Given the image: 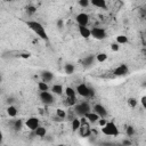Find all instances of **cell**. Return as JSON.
Masks as SVG:
<instances>
[{"label":"cell","instance_id":"cell-1","mask_svg":"<svg viewBox=\"0 0 146 146\" xmlns=\"http://www.w3.org/2000/svg\"><path fill=\"white\" fill-rule=\"evenodd\" d=\"M26 25L30 30H32L39 38H41L44 41H49V36L46 32V29L43 27V25L40 22L36 21H26Z\"/></svg>","mask_w":146,"mask_h":146},{"label":"cell","instance_id":"cell-2","mask_svg":"<svg viewBox=\"0 0 146 146\" xmlns=\"http://www.w3.org/2000/svg\"><path fill=\"white\" fill-rule=\"evenodd\" d=\"M102 132L106 136H117L119 135V129H117L116 124L113 121H110L104 127H102Z\"/></svg>","mask_w":146,"mask_h":146},{"label":"cell","instance_id":"cell-3","mask_svg":"<svg viewBox=\"0 0 146 146\" xmlns=\"http://www.w3.org/2000/svg\"><path fill=\"white\" fill-rule=\"evenodd\" d=\"M78 131H79V135H80L81 137H83V138L90 136V131H91L90 124H89V122L87 121V119L83 117V116H82V119L80 120V128H79Z\"/></svg>","mask_w":146,"mask_h":146},{"label":"cell","instance_id":"cell-4","mask_svg":"<svg viewBox=\"0 0 146 146\" xmlns=\"http://www.w3.org/2000/svg\"><path fill=\"white\" fill-rule=\"evenodd\" d=\"M74 111H75V113L79 114L80 116H84L87 113L91 112V108H90V105H89L87 102H82V103L75 104Z\"/></svg>","mask_w":146,"mask_h":146},{"label":"cell","instance_id":"cell-5","mask_svg":"<svg viewBox=\"0 0 146 146\" xmlns=\"http://www.w3.org/2000/svg\"><path fill=\"white\" fill-rule=\"evenodd\" d=\"M90 35L96 40H104L106 38V31L102 27H92L90 30Z\"/></svg>","mask_w":146,"mask_h":146},{"label":"cell","instance_id":"cell-6","mask_svg":"<svg viewBox=\"0 0 146 146\" xmlns=\"http://www.w3.org/2000/svg\"><path fill=\"white\" fill-rule=\"evenodd\" d=\"M94 113H96L100 119H105L107 116V110L102 104H95L94 105Z\"/></svg>","mask_w":146,"mask_h":146},{"label":"cell","instance_id":"cell-7","mask_svg":"<svg viewBox=\"0 0 146 146\" xmlns=\"http://www.w3.org/2000/svg\"><path fill=\"white\" fill-rule=\"evenodd\" d=\"M75 19H76V23L79 24V26H87V24L89 23V15L86 13H80L76 15Z\"/></svg>","mask_w":146,"mask_h":146},{"label":"cell","instance_id":"cell-8","mask_svg":"<svg viewBox=\"0 0 146 146\" xmlns=\"http://www.w3.org/2000/svg\"><path fill=\"white\" fill-rule=\"evenodd\" d=\"M40 99L46 105H50L54 102V96L49 91H40Z\"/></svg>","mask_w":146,"mask_h":146},{"label":"cell","instance_id":"cell-9","mask_svg":"<svg viewBox=\"0 0 146 146\" xmlns=\"http://www.w3.org/2000/svg\"><path fill=\"white\" fill-rule=\"evenodd\" d=\"M76 94H79L81 97H89V87L86 83H80L76 86L75 89Z\"/></svg>","mask_w":146,"mask_h":146},{"label":"cell","instance_id":"cell-10","mask_svg":"<svg viewBox=\"0 0 146 146\" xmlns=\"http://www.w3.org/2000/svg\"><path fill=\"white\" fill-rule=\"evenodd\" d=\"M25 124H26V127H27L30 130L34 131V130L39 127V120H38L35 116H31V117H29V119L26 120Z\"/></svg>","mask_w":146,"mask_h":146},{"label":"cell","instance_id":"cell-11","mask_svg":"<svg viewBox=\"0 0 146 146\" xmlns=\"http://www.w3.org/2000/svg\"><path fill=\"white\" fill-rule=\"evenodd\" d=\"M128 72H129L128 66H127L125 64H121L120 66H117V67L114 70L113 73H114L115 76H123V75H125Z\"/></svg>","mask_w":146,"mask_h":146},{"label":"cell","instance_id":"cell-12","mask_svg":"<svg viewBox=\"0 0 146 146\" xmlns=\"http://www.w3.org/2000/svg\"><path fill=\"white\" fill-rule=\"evenodd\" d=\"M90 3L97 8H100V9H106L107 8V3L105 0H91Z\"/></svg>","mask_w":146,"mask_h":146},{"label":"cell","instance_id":"cell-13","mask_svg":"<svg viewBox=\"0 0 146 146\" xmlns=\"http://www.w3.org/2000/svg\"><path fill=\"white\" fill-rule=\"evenodd\" d=\"M79 33L82 38L88 39L90 36V29H88L87 26H79Z\"/></svg>","mask_w":146,"mask_h":146},{"label":"cell","instance_id":"cell-14","mask_svg":"<svg viewBox=\"0 0 146 146\" xmlns=\"http://www.w3.org/2000/svg\"><path fill=\"white\" fill-rule=\"evenodd\" d=\"M52 78H54V75H52V73H51V72H49V71H44V72H42V73H41L42 82L48 83V82H50V81L52 80Z\"/></svg>","mask_w":146,"mask_h":146},{"label":"cell","instance_id":"cell-15","mask_svg":"<svg viewBox=\"0 0 146 146\" xmlns=\"http://www.w3.org/2000/svg\"><path fill=\"white\" fill-rule=\"evenodd\" d=\"M83 117H86L88 121H90V122H92V123H94V122H97V121L100 119V117H99L96 113H94V112H89V113H87Z\"/></svg>","mask_w":146,"mask_h":146},{"label":"cell","instance_id":"cell-16","mask_svg":"<svg viewBox=\"0 0 146 146\" xmlns=\"http://www.w3.org/2000/svg\"><path fill=\"white\" fill-rule=\"evenodd\" d=\"M10 124L13 125V128H14L15 131H19V130L23 128V121H22L21 119H16V120L11 121Z\"/></svg>","mask_w":146,"mask_h":146},{"label":"cell","instance_id":"cell-17","mask_svg":"<svg viewBox=\"0 0 146 146\" xmlns=\"http://www.w3.org/2000/svg\"><path fill=\"white\" fill-rule=\"evenodd\" d=\"M94 62H95V56H94V55H89V56H87V57H84V58H83L82 64H83V66L88 67V66L92 65V63H94Z\"/></svg>","mask_w":146,"mask_h":146},{"label":"cell","instance_id":"cell-18","mask_svg":"<svg viewBox=\"0 0 146 146\" xmlns=\"http://www.w3.org/2000/svg\"><path fill=\"white\" fill-rule=\"evenodd\" d=\"M51 91L55 94V95H58V96H60L62 94H63V86L62 84H54L52 87H51Z\"/></svg>","mask_w":146,"mask_h":146},{"label":"cell","instance_id":"cell-19","mask_svg":"<svg viewBox=\"0 0 146 146\" xmlns=\"http://www.w3.org/2000/svg\"><path fill=\"white\" fill-rule=\"evenodd\" d=\"M7 114H8L9 116H11V117H15V116L17 115V108H16L14 105H9V106L7 107Z\"/></svg>","mask_w":146,"mask_h":146},{"label":"cell","instance_id":"cell-20","mask_svg":"<svg viewBox=\"0 0 146 146\" xmlns=\"http://www.w3.org/2000/svg\"><path fill=\"white\" fill-rule=\"evenodd\" d=\"M71 128H72V131H78L79 128H80V119L73 117L72 123H71Z\"/></svg>","mask_w":146,"mask_h":146},{"label":"cell","instance_id":"cell-21","mask_svg":"<svg viewBox=\"0 0 146 146\" xmlns=\"http://www.w3.org/2000/svg\"><path fill=\"white\" fill-rule=\"evenodd\" d=\"M34 133H35L38 137H44L46 133H47V130H46L44 127H40V125H39V127L34 130Z\"/></svg>","mask_w":146,"mask_h":146},{"label":"cell","instance_id":"cell-22","mask_svg":"<svg viewBox=\"0 0 146 146\" xmlns=\"http://www.w3.org/2000/svg\"><path fill=\"white\" fill-rule=\"evenodd\" d=\"M64 70H65V73H66V74H73V73H74V71H75V67H74V65H73V64L67 63V64H65Z\"/></svg>","mask_w":146,"mask_h":146},{"label":"cell","instance_id":"cell-23","mask_svg":"<svg viewBox=\"0 0 146 146\" xmlns=\"http://www.w3.org/2000/svg\"><path fill=\"white\" fill-rule=\"evenodd\" d=\"M65 95H66V97H75L76 91L72 87H66L65 88Z\"/></svg>","mask_w":146,"mask_h":146},{"label":"cell","instance_id":"cell-24","mask_svg":"<svg viewBox=\"0 0 146 146\" xmlns=\"http://www.w3.org/2000/svg\"><path fill=\"white\" fill-rule=\"evenodd\" d=\"M128 42V38L123 34H120L116 36V43L117 44H123V43H127Z\"/></svg>","mask_w":146,"mask_h":146},{"label":"cell","instance_id":"cell-25","mask_svg":"<svg viewBox=\"0 0 146 146\" xmlns=\"http://www.w3.org/2000/svg\"><path fill=\"white\" fill-rule=\"evenodd\" d=\"M95 58L97 59V62L102 63V62H105V60L107 59V55H106L105 52H99V54H97V55H96V57H95Z\"/></svg>","mask_w":146,"mask_h":146},{"label":"cell","instance_id":"cell-26","mask_svg":"<svg viewBox=\"0 0 146 146\" xmlns=\"http://www.w3.org/2000/svg\"><path fill=\"white\" fill-rule=\"evenodd\" d=\"M38 89H39L40 91H48L49 86H48V83L41 81V82H38Z\"/></svg>","mask_w":146,"mask_h":146},{"label":"cell","instance_id":"cell-27","mask_svg":"<svg viewBox=\"0 0 146 146\" xmlns=\"http://www.w3.org/2000/svg\"><path fill=\"white\" fill-rule=\"evenodd\" d=\"M26 13L29 14V15H34L35 13H36V7L35 6H33V5H29V6H26Z\"/></svg>","mask_w":146,"mask_h":146},{"label":"cell","instance_id":"cell-28","mask_svg":"<svg viewBox=\"0 0 146 146\" xmlns=\"http://www.w3.org/2000/svg\"><path fill=\"white\" fill-rule=\"evenodd\" d=\"M137 104H138V100H137L136 98H133V97L128 98V105H129L131 108H135V107L137 106Z\"/></svg>","mask_w":146,"mask_h":146},{"label":"cell","instance_id":"cell-29","mask_svg":"<svg viewBox=\"0 0 146 146\" xmlns=\"http://www.w3.org/2000/svg\"><path fill=\"white\" fill-rule=\"evenodd\" d=\"M56 114H57V117L58 119H65L66 117V112L62 108H57L56 110Z\"/></svg>","mask_w":146,"mask_h":146},{"label":"cell","instance_id":"cell-30","mask_svg":"<svg viewBox=\"0 0 146 146\" xmlns=\"http://www.w3.org/2000/svg\"><path fill=\"white\" fill-rule=\"evenodd\" d=\"M76 103H78L76 97H67V99H66V104L70 105V106H73V105H75Z\"/></svg>","mask_w":146,"mask_h":146},{"label":"cell","instance_id":"cell-31","mask_svg":"<svg viewBox=\"0 0 146 146\" xmlns=\"http://www.w3.org/2000/svg\"><path fill=\"white\" fill-rule=\"evenodd\" d=\"M125 132H127L128 137H131V136L135 133V129H133V127L128 125V127H127V129H125Z\"/></svg>","mask_w":146,"mask_h":146},{"label":"cell","instance_id":"cell-32","mask_svg":"<svg viewBox=\"0 0 146 146\" xmlns=\"http://www.w3.org/2000/svg\"><path fill=\"white\" fill-rule=\"evenodd\" d=\"M79 5L81 7H88L90 5V1H88V0H79Z\"/></svg>","mask_w":146,"mask_h":146},{"label":"cell","instance_id":"cell-33","mask_svg":"<svg viewBox=\"0 0 146 146\" xmlns=\"http://www.w3.org/2000/svg\"><path fill=\"white\" fill-rule=\"evenodd\" d=\"M111 49H112L113 51H119V49H120V46H119L116 42H113V43L111 44Z\"/></svg>","mask_w":146,"mask_h":146},{"label":"cell","instance_id":"cell-34","mask_svg":"<svg viewBox=\"0 0 146 146\" xmlns=\"http://www.w3.org/2000/svg\"><path fill=\"white\" fill-rule=\"evenodd\" d=\"M106 123H107V121H106L105 119H99V120H98V124H99L100 127H104Z\"/></svg>","mask_w":146,"mask_h":146},{"label":"cell","instance_id":"cell-35","mask_svg":"<svg viewBox=\"0 0 146 146\" xmlns=\"http://www.w3.org/2000/svg\"><path fill=\"white\" fill-rule=\"evenodd\" d=\"M131 145H132L131 141L128 140V139H124V140L122 141V146H131Z\"/></svg>","mask_w":146,"mask_h":146},{"label":"cell","instance_id":"cell-36","mask_svg":"<svg viewBox=\"0 0 146 146\" xmlns=\"http://www.w3.org/2000/svg\"><path fill=\"white\" fill-rule=\"evenodd\" d=\"M22 58H30L31 57V54L30 52H23V54H21L19 55Z\"/></svg>","mask_w":146,"mask_h":146},{"label":"cell","instance_id":"cell-37","mask_svg":"<svg viewBox=\"0 0 146 146\" xmlns=\"http://www.w3.org/2000/svg\"><path fill=\"white\" fill-rule=\"evenodd\" d=\"M140 102H141L143 107L145 108V107H146V96H143V97H141V99H140Z\"/></svg>","mask_w":146,"mask_h":146},{"label":"cell","instance_id":"cell-38","mask_svg":"<svg viewBox=\"0 0 146 146\" xmlns=\"http://www.w3.org/2000/svg\"><path fill=\"white\" fill-rule=\"evenodd\" d=\"M63 25H64L63 19H58V21H57V26H58V29H62V27H63Z\"/></svg>","mask_w":146,"mask_h":146},{"label":"cell","instance_id":"cell-39","mask_svg":"<svg viewBox=\"0 0 146 146\" xmlns=\"http://www.w3.org/2000/svg\"><path fill=\"white\" fill-rule=\"evenodd\" d=\"M2 139H3V135H2V131L0 130V144L2 143Z\"/></svg>","mask_w":146,"mask_h":146},{"label":"cell","instance_id":"cell-40","mask_svg":"<svg viewBox=\"0 0 146 146\" xmlns=\"http://www.w3.org/2000/svg\"><path fill=\"white\" fill-rule=\"evenodd\" d=\"M13 102H14L13 98H8V99H7V103H8V104H9V103H13Z\"/></svg>","mask_w":146,"mask_h":146},{"label":"cell","instance_id":"cell-41","mask_svg":"<svg viewBox=\"0 0 146 146\" xmlns=\"http://www.w3.org/2000/svg\"><path fill=\"white\" fill-rule=\"evenodd\" d=\"M57 146H65V145H63V144H59V145H57Z\"/></svg>","mask_w":146,"mask_h":146},{"label":"cell","instance_id":"cell-42","mask_svg":"<svg viewBox=\"0 0 146 146\" xmlns=\"http://www.w3.org/2000/svg\"><path fill=\"white\" fill-rule=\"evenodd\" d=\"M1 80H2V79H1V76H0V82H1Z\"/></svg>","mask_w":146,"mask_h":146},{"label":"cell","instance_id":"cell-43","mask_svg":"<svg viewBox=\"0 0 146 146\" xmlns=\"http://www.w3.org/2000/svg\"><path fill=\"white\" fill-rule=\"evenodd\" d=\"M3 146H10V145H3Z\"/></svg>","mask_w":146,"mask_h":146}]
</instances>
